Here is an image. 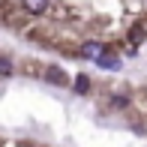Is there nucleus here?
Masks as SVG:
<instances>
[{"label": "nucleus", "instance_id": "3", "mask_svg": "<svg viewBox=\"0 0 147 147\" xmlns=\"http://www.w3.org/2000/svg\"><path fill=\"white\" fill-rule=\"evenodd\" d=\"M21 3H24L27 12H33V15H39V12L48 9V0H21Z\"/></svg>", "mask_w": 147, "mask_h": 147}, {"label": "nucleus", "instance_id": "6", "mask_svg": "<svg viewBox=\"0 0 147 147\" xmlns=\"http://www.w3.org/2000/svg\"><path fill=\"white\" fill-rule=\"evenodd\" d=\"M0 75H12V63L6 57H0Z\"/></svg>", "mask_w": 147, "mask_h": 147}, {"label": "nucleus", "instance_id": "5", "mask_svg": "<svg viewBox=\"0 0 147 147\" xmlns=\"http://www.w3.org/2000/svg\"><path fill=\"white\" fill-rule=\"evenodd\" d=\"M90 90V78L87 75H78L75 78V93H87Z\"/></svg>", "mask_w": 147, "mask_h": 147}, {"label": "nucleus", "instance_id": "7", "mask_svg": "<svg viewBox=\"0 0 147 147\" xmlns=\"http://www.w3.org/2000/svg\"><path fill=\"white\" fill-rule=\"evenodd\" d=\"M129 39H132V42H138V39H144V30H141V27H135V30L129 33Z\"/></svg>", "mask_w": 147, "mask_h": 147}, {"label": "nucleus", "instance_id": "4", "mask_svg": "<svg viewBox=\"0 0 147 147\" xmlns=\"http://www.w3.org/2000/svg\"><path fill=\"white\" fill-rule=\"evenodd\" d=\"M48 81L51 84H66V75L57 69V66H51V69H48Z\"/></svg>", "mask_w": 147, "mask_h": 147}, {"label": "nucleus", "instance_id": "2", "mask_svg": "<svg viewBox=\"0 0 147 147\" xmlns=\"http://www.w3.org/2000/svg\"><path fill=\"white\" fill-rule=\"evenodd\" d=\"M81 54L87 57V60H99L105 54V45H99V42H84V48H81Z\"/></svg>", "mask_w": 147, "mask_h": 147}, {"label": "nucleus", "instance_id": "1", "mask_svg": "<svg viewBox=\"0 0 147 147\" xmlns=\"http://www.w3.org/2000/svg\"><path fill=\"white\" fill-rule=\"evenodd\" d=\"M96 66H99V69H108V72H114V69H120V57H117V54H111V51H105V54L96 60Z\"/></svg>", "mask_w": 147, "mask_h": 147}]
</instances>
